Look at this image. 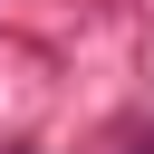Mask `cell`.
Instances as JSON below:
<instances>
[{"label": "cell", "mask_w": 154, "mask_h": 154, "mask_svg": "<svg viewBox=\"0 0 154 154\" xmlns=\"http://www.w3.org/2000/svg\"><path fill=\"white\" fill-rule=\"evenodd\" d=\"M135 154H154V135H144V144H135Z\"/></svg>", "instance_id": "6da1fadb"}]
</instances>
